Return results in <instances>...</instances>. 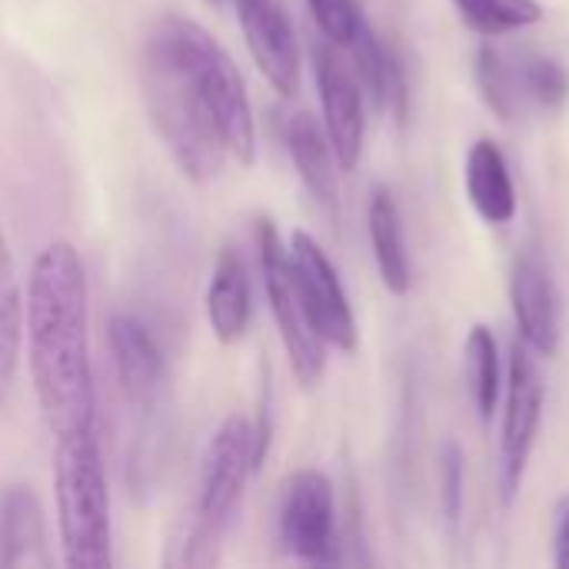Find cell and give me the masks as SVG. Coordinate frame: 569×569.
I'll use <instances>...</instances> for the list:
<instances>
[{"label":"cell","instance_id":"1","mask_svg":"<svg viewBox=\"0 0 569 569\" xmlns=\"http://www.w3.org/2000/svg\"><path fill=\"white\" fill-rule=\"evenodd\" d=\"M27 360L43 423L53 440L97 430V380L90 357V290L80 253L47 243L27 280Z\"/></svg>","mask_w":569,"mask_h":569},{"label":"cell","instance_id":"2","mask_svg":"<svg viewBox=\"0 0 569 569\" xmlns=\"http://www.w3.org/2000/svg\"><path fill=\"white\" fill-rule=\"evenodd\" d=\"M147 40L157 43L190 80L227 147V157L250 167L257 160V123L243 77L230 53L197 20L180 13H163Z\"/></svg>","mask_w":569,"mask_h":569},{"label":"cell","instance_id":"3","mask_svg":"<svg viewBox=\"0 0 569 569\" xmlns=\"http://www.w3.org/2000/svg\"><path fill=\"white\" fill-rule=\"evenodd\" d=\"M53 443V493L63 563L67 569H110L113 530L100 433H77Z\"/></svg>","mask_w":569,"mask_h":569},{"label":"cell","instance_id":"4","mask_svg":"<svg viewBox=\"0 0 569 569\" xmlns=\"http://www.w3.org/2000/svg\"><path fill=\"white\" fill-rule=\"evenodd\" d=\"M260 470L257 457V433L253 423L240 413H230L207 443L203 470H200V497L193 507V520L177 553L167 560L170 567H210L217 563V547L223 530L230 527L247 480Z\"/></svg>","mask_w":569,"mask_h":569},{"label":"cell","instance_id":"5","mask_svg":"<svg viewBox=\"0 0 569 569\" xmlns=\"http://www.w3.org/2000/svg\"><path fill=\"white\" fill-rule=\"evenodd\" d=\"M140 77H143V97H147L150 117H153L167 150L173 153L177 167L197 183L213 180L223 170L227 147L220 140L203 100L190 87V80L150 40L143 47Z\"/></svg>","mask_w":569,"mask_h":569},{"label":"cell","instance_id":"6","mask_svg":"<svg viewBox=\"0 0 569 569\" xmlns=\"http://www.w3.org/2000/svg\"><path fill=\"white\" fill-rule=\"evenodd\" d=\"M257 253H260L263 290H267L270 313L280 330L290 370L300 387H317L327 370V343L307 320V310H303L297 283H293L287 243L280 240V230L270 217L257 220Z\"/></svg>","mask_w":569,"mask_h":569},{"label":"cell","instance_id":"7","mask_svg":"<svg viewBox=\"0 0 569 569\" xmlns=\"http://www.w3.org/2000/svg\"><path fill=\"white\" fill-rule=\"evenodd\" d=\"M503 433H500V500L513 507L523 490L530 457L537 450L543 423V380L533 360V350L523 340H513L507 383H503Z\"/></svg>","mask_w":569,"mask_h":569},{"label":"cell","instance_id":"8","mask_svg":"<svg viewBox=\"0 0 569 569\" xmlns=\"http://www.w3.org/2000/svg\"><path fill=\"white\" fill-rule=\"evenodd\" d=\"M277 533L283 550L310 567L340 563V533H337V497L333 483L320 470H297L283 480Z\"/></svg>","mask_w":569,"mask_h":569},{"label":"cell","instance_id":"9","mask_svg":"<svg viewBox=\"0 0 569 569\" xmlns=\"http://www.w3.org/2000/svg\"><path fill=\"white\" fill-rule=\"evenodd\" d=\"M287 257H290L293 283H297V293H300L310 327L320 333V340L327 347H333L340 353H353L357 340H360L357 317H353L350 297L337 277V267L330 263L323 247L307 230H293V237L287 243Z\"/></svg>","mask_w":569,"mask_h":569},{"label":"cell","instance_id":"10","mask_svg":"<svg viewBox=\"0 0 569 569\" xmlns=\"http://www.w3.org/2000/svg\"><path fill=\"white\" fill-rule=\"evenodd\" d=\"M313 80L323 107V130L337 153L340 170H353L363 157L367 137V110H363V87L357 73L337 57L333 43H313Z\"/></svg>","mask_w":569,"mask_h":569},{"label":"cell","instance_id":"11","mask_svg":"<svg viewBox=\"0 0 569 569\" xmlns=\"http://www.w3.org/2000/svg\"><path fill=\"white\" fill-rule=\"evenodd\" d=\"M510 303L520 340L537 357H557L563 340V303L557 280L540 253H523L510 273Z\"/></svg>","mask_w":569,"mask_h":569},{"label":"cell","instance_id":"12","mask_svg":"<svg viewBox=\"0 0 569 569\" xmlns=\"http://www.w3.org/2000/svg\"><path fill=\"white\" fill-rule=\"evenodd\" d=\"M247 50L267 83L290 97L300 87V47L287 10L277 0H233Z\"/></svg>","mask_w":569,"mask_h":569},{"label":"cell","instance_id":"13","mask_svg":"<svg viewBox=\"0 0 569 569\" xmlns=\"http://www.w3.org/2000/svg\"><path fill=\"white\" fill-rule=\"evenodd\" d=\"M110 353L120 390L127 393L130 407H153L163 383V353L153 333L137 317L117 313L110 320Z\"/></svg>","mask_w":569,"mask_h":569},{"label":"cell","instance_id":"14","mask_svg":"<svg viewBox=\"0 0 569 569\" xmlns=\"http://www.w3.org/2000/svg\"><path fill=\"white\" fill-rule=\"evenodd\" d=\"M283 143L287 153L303 180V187L310 190V197L330 213L337 217L340 210V187H337V153L327 140V130L317 123L313 113L307 110H293L283 120Z\"/></svg>","mask_w":569,"mask_h":569},{"label":"cell","instance_id":"15","mask_svg":"<svg viewBox=\"0 0 569 569\" xmlns=\"http://www.w3.org/2000/svg\"><path fill=\"white\" fill-rule=\"evenodd\" d=\"M353 53V73L363 87V93L387 113H393L397 123L407 120L410 113V87H407V70L397 57V50L363 20L353 40L347 43Z\"/></svg>","mask_w":569,"mask_h":569},{"label":"cell","instance_id":"16","mask_svg":"<svg viewBox=\"0 0 569 569\" xmlns=\"http://www.w3.org/2000/svg\"><path fill=\"white\" fill-rule=\"evenodd\" d=\"M0 567H50L43 507L30 487L0 490Z\"/></svg>","mask_w":569,"mask_h":569},{"label":"cell","instance_id":"17","mask_svg":"<svg viewBox=\"0 0 569 569\" xmlns=\"http://www.w3.org/2000/svg\"><path fill=\"white\" fill-rule=\"evenodd\" d=\"M463 187H467V200L487 223L507 227L517 220L520 203H517L513 173L503 150L493 140H477L470 147L463 163Z\"/></svg>","mask_w":569,"mask_h":569},{"label":"cell","instance_id":"18","mask_svg":"<svg viewBox=\"0 0 569 569\" xmlns=\"http://www.w3.org/2000/svg\"><path fill=\"white\" fill-rule=\"evenodd\" d=\"M250 310H253V297H250L247 263L240 250L227 243L217 257V267L207 287V320H210L213 337L223 347L240 343L250 327Z\"/></svg>","mask_w":569,"mask_h":569},{"label":"cell","instance_id":"19","mask_svg":"<svg viewBox=\"0 0 569 569\" xmlns=\"http://www.w3.org/2000/svg\"><path fill=\"white\" fill-rule=\"evenodd\" d=\"M367 230L377 260V273L393 297H407L413 287V267L403 237V217L390 187H373L367 203Z\"/></svg>","mask_w":569,"mask_h":569},{"label":"cell","instance_id":"20","mask_svg":"<svg viewBox=\"0 0 569 569\" xmlns=\"http://www.w3.org/2000/svg\"><path fill=\"white\" fill-rule=\"evenodd\" d=\"M463 363H467V383L473 407L483 423H493V413L503 397V363L497 337L487 323H473L463 343Z\"/></svg>","mask_w":569,"mask_h":569},{"label":"cell","instance_id":"21","mask_svg":"<svg viewBox=\"0 0 569 569\" xmlns=\"http://www.w3.org/2000/svg\"><path fill=\"white\" fill-rule=\"evenodd\" d=\"M23 347V293L17 283L13 257L0 230V407L7 403Z\"/></svg>","mask_w":569,"mask_h":569},{"label":"cell","instance_id":"22","mask_svg":"<svg viewBox=\"0 0 569 569\" xmlns=\"http://www.w3.org/2000/svg\"><path fill=\"white\" fill-rule=\"evenodd\" d=\"M473 80L480 87V97L483 103L503 120L510 123L517 117V110L523 107V97H520V83H517V70H513V57L503 53L497 43L483 40L477 47V57H473Z\"/></svg>","mask_w":569,"mask_h":569},{"label":"cell","instance_id":"23","mask_svg":"<svg viewBox=\"0 0 569 569\" xmlns=\"http://www.w3.org/2000/svg\"><path fill=\"white\" fill-rule=\"evenodd\" d=\"M510 57H513V70H517L523 103H533L540 110H560L567 103L569 70L557 57H547L540 50H520Z\"/></svg>","mask_w":569,"mask_h":569},{"label":"cell","instance_id":"24","mask_svg":"<svg viewBox=\"0 0 569 569\" xmlns=\"http://www.w3.org/2000/svg\"><path fill=\"white\" fill-rule=\"evenodd\" d=\"M453 7L463 27L487 40L527 30L543 20L540 0H453Z\"/></svg>","mask_w":569,"mask_h":569},{"label":"cell","instance_id":"25","mask_svg":"<svg viewBox=\"0 0 569 569\" xmlns=\"http://www.w3.org/2000/svg\"><path fill=\"white\" fill-rule=\"evenodd\" d=\"M467 507V457L457 440H447L440 450V510L450 530L460 527Z\"/></svg>","mask_w":569,"mask_h":569},{"label":"cell","instance_id":"26","mask_svg":"<svg viewBox=\"0 0 569 569\" xmlns=\"http://www.w3.org/2000/svg\"><path fill=\"white\" fill-rule=\"evenodd\" d=\"M307 7L317 20L320 33L337 47H347L363 23L360 0H307Z\"/></svg>","mask_w":569,"mask_h":569},{"label":"cell","instance_id":"27","mask_svg":"<svg viewBox=\"0 0 569 569\" xmlns=\"http://www.w3.org/2000/svg\"><path fill=\"white\" fill-rule=\"evenodd\" d=\"M553 563L557 569H569V497L557 503L553 513Z\"/></svg>","mask_w":569,"mask_h":569},{"label":"cell","instance_id":"28","mask_svg":"<svg viewBox=\"0 0 569 569\" xmlns=\"http://www.w3.org/2000/svg\"><path fill=\"white\" fill-rule=\"evenodd\" d=\"M207 3H223V0H207Z\"/></svg>","mask_w":569,"mask_h":569}]
</instances>
